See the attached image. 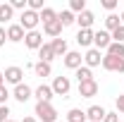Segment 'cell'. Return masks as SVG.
Masks as SVG:
<instances>
[{
  "label": "cell",
  "mask_w": 124,
  "mask_h": 122,
  "mask_svg": "<svg viewBox=\"0 0 124 122\" xmlns=\"http://www.w3.org/2000/svg\"><path fill=\"white\" fill-rule=\"evenodd\" d=\"M33 115H36V120H41V122H55L57 120V110L53 108V103H36Z\"/></svg>",
  "instance_id": "cell-1"
},
{
  "label": "cell",
  "mask_w": 124,
  "mask_h": 122,
  "mask_svg": "<svg viewBox=\"0 0 124 122\" xmlns=\"http://www.w3.org/2000/svg\"><path fill=\"white\" fill-rule=\"evenodd\" d=\"M38 22H41V17H38V12H31L29 7L22 12V17H19V26L24 31H36V26H38Z\"/></svg>",
  "instance_id": "cell-2"
},
{
  "label": "cell",
  "mask_w": 124,
  "mask_h": 122,
  "mask_svg": "<svg viewBox=\"0 0 124 122\" xmlns=\"http://www.w3.org/2000/svg\"><path fill=\"white\" fill-rule=\"evenodd\" d=\"M110 43H112V36H110V31H105V29L93 31V48H95V50H108Z\"/></svg>",
  "instance_id": "cell-3"
},
{
  "label": "cell",
  "mask_w": 124,
  "mask_h": 122,
  "mask_svg": "<svg viewBox=\"0 0 124 122\" xmlns=\"http://www.w3.org/2000/svg\"><path fill=\"white\" fill-rule=\"evenodd\" d=\"M69 91H72L69 77H55V79H53V93H55V96H67Z\"/></svg>",
  "instance_id": "cell-4"
},
{
  "label": "cell",
  "mask_w": 124,
  "mask_h": 122,
  "mask_svg": "<svg viewBox=\"0 0 124 122\" xmlns=\"http://www.w3.org/2000/svg\"><path fill=\"white\" fill-rule=\"evenodd\" d=\"M24 46L29 48V50H38V48L43 46V34H41V31H26Z\"/></svg>",
  "instance_id": "cell-5"
},
{
  "label": "cell",
  "mask_w": 124,
  "mask_h": 122,
  "mask_svg": "<svg viewBox=\"0 0 124 122\" xmlns=\"http://www.w3.org/2000/svg\"><path fill=\"white\" fill-rule=\"evenodd\" d=\"M62 62H64V67H69V70L77 72L79 67H81V62H84V55H81L79 50H69V53L62 58Z\"/></svg>",
  "instance_id": "cell-6"
},
{
  "label": "cell",
  "mask_w": 124,
  "mask_h": 122,
  "mask_svg": "<svg viewBox=\"0 0 124 122\" xmlns=\"http://www.w3.org/2000/svg\"><path fill=\"white\" fill-rule=\"evenodd\" d=\"M103 67H105L108 72H124V58L103 55Z\"/></svg>",
  "instance_id": "cell-7"
},
{
  "label": "cell",
  "mask_w": 124,
  "mask_h": 122,
  "mask_svg": "<svg viewBox=\"0 0 124 122\" xmlns=\"http://www.w3.org/2000/svg\"><path fill=\"white\" fill-rule=\"evenodd\" d=\"M2 74H5V84L19 86V84H22V77H24V70H22V67H7Z\"/></svg>",
  "instance_id": "cell-8"
},
{
  "label": "cell",
  "mask_w": 124,
  "mask_h": 122,
  "mask_svg": "<svg viewBox=\"0 0 124 122\" xmlns=\"http://www.w3.org/2000/svg\"><path fill=\"white\" fill-rule=\"evenodd\" d=\"M84 65H86L88 70H91V67H98V65H103V55H100V50L88 48L86 55H84Z\"/></svg>",
  "instance_id": "cell-9"
},
{
  "label": "cell",
  "mask_w": 124,
  "mask_h": 122,
  "mask_svg": "<svg viewBox=\"0 0 124 122\" xmlns=\"http://www.w3.org/2000/svg\"><path fill=\"white\" fill-rule=\"evenodd\" d=\"M12 96H15V98L19 101V103H26V101H29L31 96H33V89H31L29 84H24V81H22L19 86H15V91H12Z\"/></svg>",
  "instance_id": "cell-10"
},
{
  "label": "cell",
  "mask_w": 124,
  "mask_h": 122,
  "mask_svg": "<svg viewBox=\"0 0 124 122\" xmlns=\"http://www.w3.org/2000/svg\"><path fill=\"white\" fill-rule=\"evenodd\" d=\"M95 93H98V81H95V79L79 84V96H81V98H93Z\"/></svg>",
  "instance_id": "cell-11"
},
{
  "label": "cell",
  "mask_w": 124,
  "mask_h": 122,
  "mask_svg": "<svg viewBox=\"0 0 124 122\" xmlns=\"http://www.w3.org/2000/svg\"><path fill=\"white\" fill-rule=\"evenodd\" d=\"M33 96H36V101H38V103H50L55 93H53V86H48V84H41V86L33 91Z\"/></svg>",
  "instance_id": "cell-12"
},
{
  "label": "cell",
  "mask_w": 124,
  "mask_h": 122,
  "mask_svg": "<svg viewBox=\"0 0 124 122\" xmlns=\"http://www.w3.org/2000/svg\"><path fill=\"white\" fill-rule=\"evenodd\" d=\"M5 31H7V41H12V43H19V41H24V36H26V31L22 29L19 24H10Z\"/></svg>",
  "instance_id": "cell-13"
},
{
  "label": "cell",
  "mask_w": 124,
  "mask_h": 122,
  "mask_svg": "<svg viewBox=\"0 0 124 122\" xmlns=\"http://www.w3.org/2000/svg\"><path fill=\"white\" fill-rule=\"evenodd\" d=\"M62 29H64V26L60 24V19H53V22L43 24V34H46V36H50V38H60Z\"/></svg>",
  "instance_id": "cell-14"
},
{
  "label": "cell",
  "mask_w": 124,
  "mask_h": 122,
  "mask_svg": "<svg viewBox=\"0 0 124 122\" xmlns=\"http://www.w3.org/2000/svg\"><path fill=\"white\" fill-rule=\"evenodd\" d=\"M93 22H95V15H93L91 10H84L81 15H77V24H79V29H91Z\"/></svg>",
  "instance_id": "cell-15"
},
{
  "label": "cell",
  "mask_w": 124,
  "mask_h": 122,
  "mask_svg": "<svg viewBox=\"0 0 124 122\" xmlns=\"http://www.w3.org/2000/svg\"><path fill=\"white\" fill-rule=\"evenodd\" d=\"M108 115V110L103 105H91L88 110H86V117H88V122H103V117Z\"/></svg>",
  "instance_id": "cell-16"
},
{
  "label": "cell",
  "mask_w": 124,
  "mask_h": 122,
  "mask_svg": "<svg viewBox=\"0 0 124 122\" xmlns=\"http://www.w3.org/2000/svg\"><path fill=\"white\" fill-rule=\"evenodd\" d=\"M77 43H79L81 48H93V31H91V29H79Z\"/></svg>",
  "instance_id": "cell-17"
},
{
  "label": "cell",
  "mask_w": 124,
  "mask_h": 122,
  "mask_svg": "<svg viewBox=\"0 0 124 122\" xmlns=\"http://www.w3.org/2000/svg\"><path fill=\"white\" fill-rule=\"evenodd\" d=\"M55 60V53H53V46L50 43H43V46L38 48V62H50Z\"/></svg>",
  "instance_id": "cell-18"
},
{
  "label": "cell",
  "mask_w": 124,
  "mask_h": 122,
  "mask_svg": "<svg viewBox=\"0 0 124 122\" xmlns=\"http://www.w3.org/2000/svg\"><path fill=\"white\" fill-rule=\"evenodd\" d=\"M53 53H55V58H64L67 53H69V48H67V41L64 38H53Z\"/></svg>",
  "instance_id": "cell-19"
},
{
  "label": "cell",
  "mask_w": 124,
  "mask_h": 122,
  "mask_svg": "<svg viewBox=\"0 0 124 122\" xmlns=\"http://www.w3.org/2000/svg\"><path fill=\"white\" fill-rule=\"evenodd\" d=\"M67 122H88L86 110H81V108H72V110L67 113Z\"/></svg>",
  "instance_id": "cell-20"
},
{
  "label": "cell",
  "mask_w": 124,
  "mask_h": 122,
  "mask_svg": "<svg viewBox=\"0 0 124 122\" xmlns=\"http://www.w3.org/2000/svg\"><path fill=\"white\" fill-rule=\"evenodd\" d=\"M117 26H122V19H119V15H115V12H110L108 17H105V31H112L117 29Z\"/></svg>",
  "instance_id": "cell-21"
},
{
  "label": "cell",
  "mask_w": 124,
  "mask_h": 122,
  "mask_svg": "<svg viewBox=\"0 0 124 122\" xmlns=\"http://www.w3.org/2000/svg\"><path fill=\"white\" fill-rule=\"evenodd\" d=\"M12 17H15L12 5H10V2H2V5H0V24H7Z\"/></svg>",
  "instance_id": "cell-22"
},
{
  "label": "cell",
  "mask_w": 124,
  "mask_h": 122,
  "mask_svg": "<svg viewBox=\"0 0 124 122\" xmlns=\"http://www.w3.org/2000/svg\"><path fill=\"white\" fill-rule=\"evenodd\" d=\"M74 77H77V81H79V84H84V81H91V79H93V72L88 70V67H86V65H81L77 72H74Z\"/></svg>",
  "instance_id": "cell-23"
},
{
  "label": "cell",
  "mask_w": 124,
  "mask_h": 122,
  "mask_svg": "<svg viewBox=\"0 0 124 122\" xmlns=\"http://www.w3.org/2000/svg\"><path fill=\"white\" fill-rule=\"evenodd\" d=\"M57 19H60L62 26H72V24L77 22V15H74V12H69V10H62L60 15H57Z\"/></svg>",
  "instance_id": "cell-24"
},
{
  "label": "cell",
  "mask_w": 124,
  "mask_h": 122,
  "mask_svg": "<svg viewBox=\"0 0 124 122\" xmlns=\"http://www.w3.org/2000/svg\"><path fill=\"white\" fill-rule=\"evenodd\" d=\"M105 55H112V58H124V43H110L108 50H105Z\"/></svg>",
  "instance_id": "cell-25"
},
{
  "label": "cell",
  "mask_w": 124,
  "mask_h": 122,
  "mask_svg": "<svg viewBox=\"0 0 124 122\" xmlns=\"http://www.w3.org/2000/svg\"><path fill=\"white\" fill-rule=\"evenodd\" d=\"M33 72H36V77H50L53 67H50L48 62H36V65H33Z\"/></svg>",
  "instance_id": "cell-26"
},
{
  "label": "cell",
  "mask_w": 124,
  "mask_h": 122,
  "mask_svg": "<svg viewBox=\"0 0 124 122\" xmlns=\"http://www.w3.org/2000/svg\"><path fill=\"white\" fill-rule=\"evenodd\" d=\"M38 17H41V22H43V24H48V22H53V19H57V12H55L53 7H43V10L38 12Z\"/></svg>",
  "instance_id": "cell-27"
},
{
  "label": "cell",
  "mask_w": 124,
  "mask_h": 122,
  "mask_svg": "<svg viewBox=\"0 0 124 122\" xmlns=\"http://www.w3.org/2000/svg\"><path fill=\"white\" fill-rule=\"evenodd\" d=\"M84 10H88V7H86V0H69V12L81 15Z\"/></svg>",
  "instance_id": "cell-28"
},
{
  "label": "cell",
  "mask_w": 124,
  "mask_h": 122,
  "mask_svg": "<svg viewBox=\"0 0 124 122\" xmlns=\"http://www.w3.org/2000/svg\"><path fill=\"white\" fill-rule=\"evenodd\" d=\"M110 36H112V41H115V43H124V24H122V26H117Z\"/></svg>",
  "instance_id": "cell-29"
},
{
  "label": "cell",
  "mask_w": 124,
  "mask_h": 122,
  "mask_svg": "<svg viewBox=\"0 0 124 122\" xmlns=\"http://www.w3.org/2000/svg\"><path fill=\"white\" fill-rule=\"evenodd\" d=\"M10 5H12V10H22V12H24V10L29 7V0H12Z\"/></svg>",
  "instance_id": "cell-30"
},
{
  "label": "cell",
  "mask_w": 124,
  "mask_h": 122,
  "mask_svg": "<svg viewBox=\"0 0 124 122\" xmlns=\"http://www.w3.org/2000/svg\"><path fill=\"white\" fill-rule=\"evenodd\" d=\"M46 5H43V0H29V10L31 12H41Z\"/></svg>",
  "instance_id": "cell-31"
},
{
  "label": "cell",
  "mask_w": 124,
  "mask_h": 122,
  "mask_svg": "<svg viewBox=\"0 0 124 122\" xmlns=\"http://www.w3.org/2000/svg\"><path fill=\"white\" fill-rule=\"evenodd\" d=\"M12 93L7 91V86H0V105H7V98H10Z\"/></svg>",
  "instance_id": "cell-32"
},
{
  "label": "cell",
  "mask_w": 124,
  "mask_h": 122,
  "mask_svg": "<svg viewBox=\"0 0 124 122\" xmlns=\"http://www.w3.org/2000/svg\"><path fill=\"white\" fill-rule=\"evenodd\" d=\"M100 5H103V7L108 10V12H112V10H115V7H117L119 2H117V0H100Z\"/></svg>",
  "instance_id": "cell-33"
},
{
  "label": "cell",
  "mask_w": 124,
  "mask_h": 122,
  "mask_svg": "<svg viewBox=\"0 0 124 122\" xmlns=\"http://www.w3.org/2000/svg\"><path fill=\"white\" fill-rule=\"evenodd\" d=\"M10 115H12L10 108H7V105H0V122H7V120H10Z\"/></svg>",
  "instance_id": "cell-34"
},
{
  "label": "cell",
  "mask_w": 124,
  "mask_h": 122,
  "mask_svg": "<svg viewBox=\"0 0 124 122\" xmlns=\"http://www.w3.org/2000/svg\"><path fill=\"white\" fill-rule=\"evenodd\" d=\"M103 122H119V113H108L103 117Z\"/></svg>",
  "instance_id": "cell-35"
},
{
  "label": "cell",
  "mask_w": 124,
  "mask_h": 122,
  "mask_svg": "<svg viewBox=\"0 0 124 122\" xmlns=\"http://www.w3.org/2000/svg\"><path fill=\"white\" fill-rule=\"evenodd\" d=\"M115 105H117V113H124V93H122V96H117Z\"/></svg>",
  "instance_id": "cell-36"
},
{
  "label": "cell",
  "mask_w": 124,
  "mask_h": 122,
  "mask_svg": "<svg viewBox=\"0 0 124 122\" xmlns=\"http://www.w3.org/2000/svg\"><path fill=\"white\" fill-rule=\"evenodd\" d=\"M5 41H7V31H5V26H0V48L5 46Z\"/></svg>",
  "instance_id": "cell-37"
},
{
  "label": "cell",
  "mask_w": 124,
  "mask_h": 122,
  "mask_svg": "<svg viewBox=\"0 0 124 122\" xmlns=\"http://www.w3.org/2000/svg\"><path fill=\"white\" fill-rule=\"evenodd\" d=\"M22 122H38V120H36V117H31V115H29V117H24Z\"/></svg>",
  "instance_id": "cell-38"
},
{
  "label": "cell",
  "mask_w": 124,
  "mask_h": 122,
  "mask_svg": "<svg viewBox=\"0 0 124 122\" xmlns=\"http://www.w3.org/2000/svg\"><path fill=\"white\" fill-rule=\"evenodd\" d=\"M0 86H5V74L0 72Z\"/></svg>",
  "instance_id": "cell-39"
},
{
  "label": "cell",
  "mask_w": 124,
  "mask_h": 122,
  "mask_svg": "<svg viewBox=\"0 0 124 122\" xmlns=\"http://www.w3.org/2000/svg\"><path fill=\"white\" fill-rule=\"evenodd\" d=\"M119 19H122V24H124V12H122V17H119Z\"/></svg>",
  "instance_id": "cell-40"
},
{
  "label": "cell",
  "mask_w": 124,
  "mask_h": 122,
  "mask_svg": "<svg viewBox=\"0 0 124 122\" xmlns=\"http://www.w3.org/2000/svg\"><path fill=\"white\" fill-rule=\"evenodd\" d=\"M7 122H15V120H7Z\"/></svg>",
  "instance_id": "cell-41"
}]
</instances>
